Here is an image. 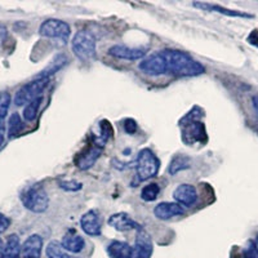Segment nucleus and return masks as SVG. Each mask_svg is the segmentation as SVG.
Instances as JSON below:
<instances>
[{"label": "nucleus", "mask_w": 258, "mask_h": 258, "mask_svg": "<svg viewBox=\"0 0 258 258\" xmlns=\"http://www.w3.org/2000/svg\"><path fill=\"white\" fill-rule=\"evenodd\" d=\"M161 54L167 64V73L176 77H199L206 73L204 66L194 59L188 53L177 49H164L161 50Z\"/></svg>", "instance_id": "obj_1"}, {"label": "nucleus", "mask_w": 258, "mask_h": 258, "mask_svg": "<svg viewBox=\"0 0 258 258\" xmlns=\"http://www.w3.org/2000/svg\"><path fill=\"white\" fill-rule=\"evenodd\" d=\"M199 107H194L187 115H186L181 121H179V126L182 131V138L183 141L188 145H192L195 142H206L207 141V132L206 126L200 120Z\"/></svg>", "instance_id": "obj_2"}, {"label": "nucleus", "mask_w": 258, "mask_h": 258, "mask_svg": "<svg viewBox=\"0 0 258 258\" xmlns=\"http://www.w3.org/2000/svg\"><path fill=\"white\" fill-rule=\"evenodd\" d=\"M20 198L25 208L34 213H44L49 206L47 191L40 185H32L26 187L22 191Z\"/></svg>", "instance_id": "obj_3"}, {"label": "nucleus", "mask_w": 258, "mask_h": 258, "mask_svg": "<svg viewBox=\"0 0 258 258\" xmlns=\"http://www.w3.org/2000/svg\"><path fill=\"white\" fill-rule=\"evenodd\" d=\"M74 54L83 62H91L96 58V38L89 31H78L71 41Z\"/></svg>", "instance_id": "obj_4"}, {"label": "nucleus", "mask_w": 258, "mask_h": 258, "mask_svg": "<svg viewBox=\"0 0 258 258\" xmlns=\"http://www.w3.org/2000/svg\"><path fill=\"white\" fill-rule=\"evenodd\" d=\"M159 168H160V160L151 150L142 149L138 153L137 160H136L138 182L146 181V179L155 177L159 172Z\"/></svg>", "instance_id": "obj_5"}, {"label": "nucleus", "mask_w": 258, "mask_h": 258, "mask_svg": "<svg viewBox=\"0 0 258 258\" xmlns=\"http://www.w3.org/2000/svg\"><path fill=\"white\" fill-rule=\"evenodd\" d=\"M49 79H35L27 84L22 85L15 94V103L17 106H26L34 100L41 97L45 88H47Z\"/></svg>", "instance_id": "obj_6"}, {"label": "nucleus", "mask_w": 258, "mask_h": 258, "mask_svg": "<svg viewBox=\"0 0 258 258\" xmlns=\"http://www.w3.org/2000/svg\"><path fill=\"white\" fill-rule=\"evenodd\" d=\"M39 32L41 36L52 39H61L63 43L69 40L71 35V29L68 22L56 18H50V20L44 21L39 27Z\"/></svg>", "instance_id": "obj_7"}, {"label": "nucleus", "mask_w": 258, "mask_h": 258, "mask_svg": "<svg viewBox=\"0 0 258 258\" xmlns=\"http://www.w3.org/2000/svg\"><path fill=\"white\" fill-rule=\"evenodd\" d=\"M80 226L83 231L89 236H100L102 232V218L100 212L96 209H91L82 216Z\"/></svg>", "instance_id": "obj_8"}, {"label": "nucleus", "mask_w": 258, "mask_h": 258, "mask_svg": "<svg viewBox=\"0 0 258 258\" xmlns=\"http://www.w3.org/2000/svg\"><path fill=\"white\" fill-rule=\"evenodd\" d=\"M153 250L151 236L144 229H140L136 236L135 246L132 248V258H150L153 254Z\"/></svg>", "instance_id": "obj_9"}, {"label": "nucleus", "mask_w": 258, "mask_h": 258, "mask_svg": "<svg viewBox=\"0 0 258 258\" xmlns=\"http://www.w3.org/2000/svg\"><path fill=\"white\" fill-rule=\"evenodd\" d=\"M140 69L151 77H160V75L167 74V64H165L164 57H163L161 52L151 54L147 58H145L140 63Z\"/></svg>", "instance_id": "obj_10"}, {"label": "nucleus", "mask_w": 258, "mask_h": 258, "mask_svg": "<svg viewBox=\"0 0 258 258\" xmlns=\"http://www.w3.org/2000/svg\"><path fill=\"white\" fill-rule=\"evenodd\" d=\"M173 198L179 206L190 208L198 202L197 188L188 183H182V185L177 186L176 190L173 191Z\"/></svg>", "instance_id": "obj_11"}, {"label": "nucleus", "mask_w": 258, "mask_h": 258, "mask_svg": "<svg viewBox=\"0 0 258 258\" xmlns=\"http://www.w3.org/2000/svg\"><path fill=\"white\" fill-rule=\"evenodd\" d=\"M185 214V209L179 206L178 203H169V202H163L159 203L158 206L154 208V216L158 220L167 221L173 217H179Z\"/></svg>", "instance_id": "obj_12"}, {"label": "nucleus", "mask_w": 258, "mask_h": 258, "mask_svg": "<svg viewBox=\"0 0 258 258\" xmlns=\"http://www.w3.org/2000/svg\"><path fill=\"white\" fill-rule=\"evenodd\" d=\"M103 147L97 145L96 142L92 144V146H89L88 149L85 150L84 153L80 154L77 158V167L82 170H87L89 168L93 167V164L97 161V159L100 158V155L102 154Z\"/></svg>", "instance_id": "obj_13"}, {"label": "nucleus", "mask_w": 258, "mask_h": 258, "mask_svg": "<svg viewBox=\"0 0 258 258\" xmlns=\"http://www.w3.org/2000/svg\"><path fill=\"white\" fill-rule=\"evenodd\" d=\"M110 56L119 59H128V61H137L145 57L146 49L145 48H131L125 45H114L109 49Z\"/></svg>", "instance_id": "obj_14"}, {"label": "nucleus", "mask_w": 258, "mask_h": 258, "mask_svg": "<svg viewBox=\"0 0 258 258\" xmlns=\"http://www.w3.org/2000/svg\"><path fill=\"white\" fill-rule=\"evenodd\" d=\"M109 225L114 227L116 231H129V230H140L142 229L141 226L138 225L135 220H133L129 214L124 213V212H119V213L112 214L109 218Z\"/></svg>", "instance_id": "obj_15"}, {"label": "nucleus", "mask_w": 258, "mask_h": 258, "mask_svg": "<svg viewBox=\"0 0 258 258\" xmlns=\"http://www.w3.org/2000/svg\"><path fill=\"white\" fill-rule=\"evenodd\" d=\"M43 249V239L40 235L34 234L25 240L22 245V258H40Z\"/></svg>", "instance_id": "obj_16"}, {"label": "nucleus", "mask_w": 258, "mask_h": 258, "mask_svg": "<svg viewBox=\"0 0 258 258\" xmlns=\"http://www.w3.org/2000/svg\"><path fill=\"white\" fill-rule=\"evenodd\" d=\"M61 245L64 250H69L71 253H80L85 246L84 239L77 234L74 230H69L68 234L63 235Z\"/></svg>", "instance_id": "obj_17"}, {"label": "nucleus", "mask_w": 258, "mask_h": 258, "mask_svg": "<svg viewBox=\"0 0 258 258\" xmlns=\"http://www.w3.org/2000/svg\"><path fill=\"white\" fill-rule=\"evenodd\" d=\"M106 252L110 258H132V246L125 241H111L106 248Z\"/></svg>", "instance_id": "obj_18"}, {"label": "nucleus", "mask_w": 258, "mask_h": 258, "mask_svg": "<svg viewBox=\"0 0 258 258\" xmlns=\"http://www.w3.org/2000/svg\"><path fill=\"white\" fill-rule=\"evenodd\" d=\"M22 246H21L20 238L17 234L9 235L7 243L3 248V252L0 254V258H20Z\"/></svg>", "instance_id": "obj_19"}, {"label": "nucleus", "mask_w": 258, "mask_h": 258, "mask_svg": "<svg viewBox=\"0 0 258 258\" xmlns=\"http://www.w3.org/2000/svg\"><path fill=\"white\" fill-rule=\"evenodd\" d=\"M66 63H68V57L64 56V54H57L53 58V61L48 64V68L41 71V74H39L36 79H49V77H52L57 71L61 70Z\"/></svg>", "instance_id": "obj_20"}, {"label": "nucleus", "mask_w": 258, "mask_h": 258, "mask_svg": "<svg viewBox=\"0 0 258 258\" xmlns=\"http://www.w3.org/2000/svg\"><path fill=\"white\" fill-rule=\"evenodd\" d=\"M194 7L197 8L204 9V11H212V12H218L222 13V15L230 16V17H244V18H252L250 15H246V13L236 12V11H232V9L223 8V7L217 6V4H209V3H194Z\"/></svg>", "instance_id": "obj_21"}, {"label": "nucleus", "mask_w": 258, "mask_h": 258, "mask_svg": "<svg viewBox=\"0 0 258 258\" xmlns=\"http://www.w3.org/2000/svg\"><path fill=\"white\" fill-rule=\"evenodd\" d=\"M190 164L191 161L187 156L176 155L172 159V161H170L168 172H169L170 176H174V174H177L178 172H181V170H185L187 169V168H190Z\"/></svg>", "instance_id": "obj_22"}, {"label": "nucleus", "mask_w": 258, "mask_h": 258, "mask_svg": "<svg viewBox=\"0 0 258 258\" xmlns=\"http://www.w3.org/2000/svg\"><path fill=\"white\" fill-rule=\"evenodd\" d=\"M9 128H8V136L9 138H13L16 136L20 135V132L24 128V121L21 119L20 114L18 112H13L9 117Z\"/></svg>", "instance_id": "obj_23"}, {"label": "nucleus", "mask_w": 258, "mask_h": 258, "mask_svg": "<svg viewBox=\"0 0 258 258\" xmlns=\"http://www.w3.org/2000/svg\"><path fill=\"white\" fill-rule=\"evenodd\" d=\"M45 254H47L48 258H71L68 253L64 252L61 243H58L56 240L50 241L48 244L47 249H45Z\"/></svg>", "instance_id": "obj_24"}, {"label": "nucleus", "mask_w": 258, "mask_h": 258, "mask_svg": "<svg viewBox=\"0 0 258 258\" xmlns=\"http://www.w3.org/2000/svg\"><path fill=\"white\" fill-rule=\"evenodd\" d=\"M100 128H101V135L97 136L94 142H96L97 145H100V146L105 147L106 142L109 141V138L111 137L112 135V126L107 120H102L100 124Z\"/></svg>", "instance_id": "obj_25"}, {"label": "nucleus", "mask_w": 258, "mask_h": 258, "mask_svg": "<svg viewBox=\"0 0 258 258\" xmlns=\"http://www.w3.org/2000/svg\"><path fill=\"white\" fill-rule=\"evenodd\" d=\"M41 101H43V98H41V97H39V98L34 100L32 102H30L29 105L25 106V110H24V119H25V120L32 121L34 119H35L36 115H38V111H39V107H40Z\"/></svg>", "instance_id": "obj_26"}, {"label": "nucleus", "mask_w": 258, "mask_h": 258, "mask_svg": "<svg viewBox=\"0 0 258 258\" xmlns=\"http://www.w3.org/2000/svg\"><path fill=\"white\" fill-rule=\"evenodd\" d=\"M159 192H160V187L158 183H150L142 188L141 198L145 202H154L158 198Z\"/></svg>", "instance_id": "obj_27"}, {"label": "nucleus", "mask_w": 258, "mask_h": 258, "mask_svg": "<svg viewBox=\"0 0 258 258\" xmlns=\"http://www.w3.org/2000/svg\"><path fill=\"white\" fill-rule=\"evenodd\" d=\"M11 102H12L11 94L6 91L0 92V119H3V117L7 116Z\"/></svg>", "instance_id": "obj_28"}, {"label": "nucleus", "mask_w": 258, "mask_h": 258, "mask_svg": "<svg viewBox=\"0 0 258 258\" xmlns=\"http://www.w3.org/2000/svg\"><path fill=\"white\" fill-rule=\"evenodd\" d=\"M59 187L64 191H79L82 190L83 185L80 182L71 179V181H59Z\"/></svg>", "instance_id": "obj_29"}, {"label": "nucleus", "mask_w": 258, "mask_h": 258, "mask_svg": "<svg viewBox=\"0 0 258 258\" xmlns=\"http://www.w3.org/2000/svg\"><path fill=\"white\" fill-rule=\"evenodd\" d=\"M243 257L244 258H258V248L255 245V243L250 241L248 243L246 248L244 249L243 252Z\"/></svg>", "instance_id": "obj_30"}, {"label": "nucleus", "mask_w": 258, "mask_h": 258, "mask_svg": "<svg viewBox=\"0 0 258 258\" xmlns=\"http://www.w3.org/2000/svg\"><path fill=\"white\" fill-rule=\"evenodd\" d=\"M124 129H125V132L129 133V135H135L136 131H137V123L133 119H126L124 121Z\"/></svg>", "instance_id": "obj_31"}, {"label": "nucleus", "mask_w": 258, "mask_h": 258, "mask_svg": "<svg viewBox=\"0 0 258 258\" xmlns=\"http://www.w3.org/2000/svg\"><path fill=\"white\" fill-rule=\"evenodd\" d=\"M11 223H12V221L9 220L6 214L0 213V234L6 232L7 230H8L9 226H11Z\"/></svg>", "instance_id": "obj_32"}, {"label": "nucleus", "mask_w": 258, "mask_h": 258, "mask_svg": "<svg viewBox=\"0 0 258 258\" xmlns=\"http://www.w3.org/2000/svg\"><path fill=\"white\" fill-rule=\"evenodd\" d=\"M7 34H8V31H7V27L3 26V25H0V44H2V43L6 40Z\"/></svg>", "instance_id": "obj_33"}, {"label": "nucleus", "mask_w": 258, "mask_h": 258, "mask_svg": "<svg viewBox=\"0 0 258 258\" xmlns=\"http://www.w3.org/2000/svg\"><path fill=\"white\" fill-rule=\"evenodd\" d=\"M252 103H253V107H254L255 114H257V117H258V96L253 97V98H252Z\"/></svg>", "instance_id": "obj_34"}, {"label": "nucleus", "mask_w": 258, "mask_h": 258, "mask_svg": "<svg viewBox=\"0 0 258 258\" xmlns=\"http://www.w3.org/2000/svg\"><path fill=\"white\" fill-rule=\"evenodd\" d=\"M3 142H4V126L0 125V147H2Z\"/></svg>", "instance_id": "obj_35"}, {"label": "nucleus", "mask_w": 258, "mask_h": 258, "mask_svg": "<svg viewBox=\"0 0 258 258\" xmlns=\"http://www.w3.org/2000/svg\"><path fill=\"white\" fill-rule=\"evenodd\" d=\"M3 248H4V245H3V240H2V239H0V254H2V252H3Z\"/></svg>", "instance_id": "obj_36"}, {"label": "nucleus", "mask_w": 258, "mask_h": 258, "mask_svg": "<svg viewBox=\"0 0 258 258\" xmlns=\"http://www.w3.org/2000/svg\"><path fill=\"white\" fill-rule=\"evenodd\" d=\"M255 245H257V248H258V235H257V238H255Z\"/></svg>", "instance_id": "obj_37"}]
</instances>
